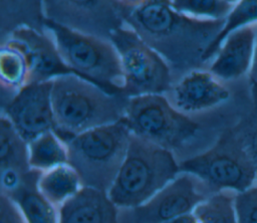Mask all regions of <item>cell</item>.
Masks as SVG:
<instances>
[{
    "label": "cell",
    "mask_w": 257,
    "mask_h": 223,
    "mask_svg": "<svg viewBox=\"0 0 257 223\" xmlns=\"http://www.w3.org/2000/svg\"><path fill=\"white\" fill-rule=\"evenodd\" d=\"M58 223H119L118 208L105 192L83 187L58 207Z\"/></svg>",
    "instance_id": "9a60e30c"
},
{
    "label": "cell",
    "mask_w": 257,
    "mask_h": 223,
    "mask_svg": "<svg viewBox=\"0 0 257 223\" xmlns=\"http://www.w3.org/2000/svg\"><path fill=\"white\" fill-rule=\"evenodd\" d=\"M180 172L194 176L211 193H239L257 181V169L235 126L204 153L180 163Z\"/></svg>",
    "instance_id": "8992f818"
},
{
    "label": "cell",
    "mask_w": 257,
    "mask_h": 223,
    "mask_svg": "<svg viewBox=\"0 0 257 223\" xmlns=\"http://www.w3.org/2000/svg\"><path fill=\"white\" fill-rule=\"evenodd\" d=\"M132 133L121 119L65 140L68 164L84 187L107 193L126 156Z\"/></svg>",
    "instance_id": "277c9868"
},
{
    "label": "cell",
    "mask_w": 257,
    "mask_h": 223,
    "mask_svg": "<svg viewBox=\"0 0 257 223\" xmlns=\"http://www.w3.org/2000/svg\"><path fill=\"white\" fill-rule=\"evenodd\" d=\"M172 103L182 113L194 114L227 101L230 90L209 69L188 71L172 88Z\"/></svg>",
    "instance_id": "4fadbf2b"
},
{
    "label": "cell",
    "mask_w": 257,
    "mask_h": 223,
    "mask_svg": "<svg viewBox=\"0 0 257 223\" xmlns=\"http://www.w3.org/2000/svg\"><path fill=\"white\" fill-rule=\"evenodd\" d=\"M1 114L10 120L27 142L48 131H55L51 80L26 84L8 99Z\"/></svg>",
    "instance_id": "30bf717a"
},
{
    "label": "cell",
    "mask_w": 257,
    "mask_h": 223,
    "mask_svg": "<svg viewBox=\"0 0 257 223\" xmlns=\"http://www.w3.org/2000/svg\"><path fill=\"white\" fill-rule=\"evenodd\" d=\"M248 78L252 89V95L253 99H257V33H256V41H255V47L252 57L251 66L248 72Z\"/></svg>",
    "instance_id": "4316f807"
},
{
    "label": "cell",
    "mask_w": 257,
    "mask_h": 223,
    "mask_svg": "<svg viewBox=\"0 0 257 223\" xmlns=\"http://www.w3.org/2000/svg\"><path fill=\"white\" fill-rule=\"evenodd\" d=\"M39 173L33 170L26 173L19 187L6 195L17 205L26 223H58V208L37 189Z\"/></svg>",
    "instance_id": "2e32d148"
},
{
    "label": "cell",
    "mask_w": 257,
    "mask_h": 223,
    "mask_svg": "<svg viewBox=\"0 0 257 223\" xmlns=\"http://www.w3.org/2000/svg\"><path fill=\"white\" fill-rule=\"evenodd\" d=\"M179 13L199 20H225L233 8L226 0H169Z\"/></svg>",
    "instance_id": "603a6c76"
},
{
    "label": "cell",
    "mask_w": 257,
    "mask_h": 223,
    "mask_svg": "<svg viewBox=\"0 0 257 223\" xmlns=\"http://www.w3.org/2000/svg\"><path fill=\"white\" fill-rule=\"evenodd\" d=\"M243 144L257 169V99L249 113L235 125Z\"/></svg>",
    "instance_id": "cb8c5ba5"
},
{
    "label": "cell",
    "mask_w": 257,
    "mask_h": 223,
    "mask_svg": "<svg viewBox=\"0 0 257 223\" xmlns=\"http://www.w3.org/2000/svg\"><path fill=\"white\" fill-rule=\"evenodd\" d=\"M257 23L229 33L211 60L209 71L221 81L237 80L248 74L256 41Z\"/></svg>",
    "instance_id": "5bb4252c"
},
{
    "label": "cell",
    "mask_w": 257,
    "mask_h": 223,
    "mask_svg": "<svg viewBox=\"0 0 257 223\" xmlns=\"http://www.w3.org/2000/svg\"><path fill=\"white\" fill-rule=\"evenodd\" d=\"M0 223H26L17 205L2 192L0 195Z\"/></svg>",
    "instance_id": "484cf974"
},
{
    "label": "cell",
    "mask_w": 257,
    "mask_h": 223,
    "mask_svg": "<svg viewBox=\"0 0 257 223\" xmlns=\"http://www.w3.org/2000/svg\"><path fill=\"white\" fill-rule=\"evenodd\" d=\"M28 157L30 169L40 173L68 164L66 144L55 131H48L28 142Z\"/></svg>",
    "instance_id": "d6986e66"
},
{
    "label": "cell",
    "mask_w": 257,
    "mask_h": 223,
    "mask_svg": "<svg viewBox=\"0 0 257 223\" xmlns=\"http://www.w3.org/2000/svg\"><path fill=\"white\" fill-rule=\"evenodd\" d=\"M45 21L109 39L125 23L115 0H41Z\"/></svg>",
    "instance_id": "9c48e42d"
},
{
    "label": "cell",
    "mask_w": 257,
    "mask_h": 223,
    "mask_svg": "<svg viewBox=\"0 0 257 223\" xmlns=\"http://www.w3.org/2000/svg\"><path fill=\"white\" fill-rule=\"evenodd\" d=\"M156 0H115L122 14L135 11Z\"/></svg>",
    "instance_id": "83f0119b"
},
{
    "label": "cell",
    "mask_w": 257,
    "mask_h": 223,
    "mask_svg": "<svg viewBox=\"0 0 257 223\" xmlns=\"http://www.w3.org/2000/svg\"><path fill=\"white\" fill-rule=\"evenodd\" d=\"M8 42L17 46L25 55L29 70V83L45 82L65 74H75L62 60L57 47L46 31L21 25L9 35Z\"/></svg>",
    "instance_id": "7c38bea8"
},
{
    "label": "cell",
    "mask_w": 257,
    "mask_h": 223,
    "mask_svg": "<svg viewBox=\"0 0 257 223\" xmlns=\"http://www.w3.org/2000/svg\"><path fill=\"white\" fill-rule=\"evenodd\" d=\"M198 183L194 176L180 173L147 203L132 209L131 223H165L192 212L211 194Z\"/></svg>",
    "instance_id": "8fae6325"
},
{
    "label": "cell",
    "mask_w": 257,
    "mask_h": 223,
    "mask_svg": "<svg viewBox=\"0 0 257 223\" xmlns=\"http://www.w3.org/2000/svg\"><path fill=\"white\" fill-rule=\"evenodd\" d=\"M55 132L63 140L93 128L120 121L128 96L111 93L77 74L51 80Z\"/></svg>",
    "instance_id": "7a4b0ae2"
},
{
    "label": "cell",
    "mask_w": 257,
    "mask_h": 223,
    "mask_svg": "<svg viewBox=\"0 0 257 223\" xmlns=\"http://www.w3.org/2000/svg\"><path fill=\"white\" fill-rule=\"evenodd\" d=\"M257 23V0H239L226 17L224 25L215 40L206 49L203 62L212 60L226 36L241 27Z\"/></svg>",
    "instance_id": "7402d4cb"
},
{
    "label": "cell",
    "mask_w": 257,
    "mask_h": 223,
    "mask_svg": "<svg viewBox=\"0 0 257 223\" xmlns=\"http://www.w3.org/2000/svg\"><path fill=\"white\" fill-rule=\"evenodd\" d=\"M226 1H228L229 3H231V4H233V5H234V4H236L239 0H226Z\"/></svg>",
    "instance_id": "f546056e"
},
{
    "label": "cell",
    "mask_w": 257,
    "mask_h": 223,
    "mask_svg": "<svg viewBox=\"0 0 257 223\" xmlns=\"http://www.w3.org/2000/svg\"><path fill=\"white\" fill-rule=\"evenodd\" d=\"M122 120L134 136L171 151L190 142L200 130L163 93L130 96Z\"/></svg>",
    "instance_id": "52a82bcc"
},
{
    "label": "cell",
    "mask_w": 257,
    "mask_h": 223,
    "mask_svg": "<svg viewBox=\"0 0 257 223\" xmlns=\"http://www.w3.org/2000/svg\"><path fill=\"white\" fill-rule=\"evenodd\" d=\"M165 223H198L197 222V219L192 212L190 213H187V214H184V215H181V216H178L172 220H169Z\"/></svg>",
    "instance_id": "f1b7e54d"
},
{
    "label": "cell",
    "mask_w": 257,
    "mask_h": 223,
    "mask_svg": "<svg viewBox=\"0 0 257 223\" xmlns=\"http://www.w3.org/2000/svg\"><path fill=\"white\" fill-rule=\"evenodd\" d=\"M171 150L132 135L126 156L107 196L121 209H135L147 203L180 174Z\"/></svg>",
    "instance_id": "3957f363"
},
{
    "label": "cell",
    "mask_w": 257,
    "mask_h": 223,
    "mask_svg": "<svg viewBox=\"0 0 257 223\" xmlns=\"http://www.w3.org/2000/svg\"><path fill=\"white\" fill-rule=\"evenodd\" d=\"M83 187L80 176L69 164L41 172L37 179L40 194L57 208L76 196Z\"/></svg>",
    "instance_id": "e0dca14e"
},
{
    "label": "cell",
    "mask_w": 257,
    "mask_h": 223,
    "mask_svg": "<svg viewBox=\"0 0 257 223\" xmlns=\"http://www.w3.org/2000/svg\"><path fill=\"white\" fill-rule=\"evenodd\" d=\"M234 206L237 223H257V181L235 194Z\"/></svg>",
    "instance_id": "d4e9b609"
},
{
    "label": "cell",
    "mask_w": 257,
    "mask_h": 223,
    "mask_svg": "<svg viewBox=\"0 0 257 223\" xmlns=\"http://www.w3.org/2000/svg\"><path fill=\"white\" fill-rule=\"evenodd\" d=\"M30 70L24 53L7 40L0 50V80L3 89L15 94L29 83Z\"/></svg>",
    "instance_id": "ffe728a7"
},
{
    "label": "cell",
    "mask_w": 257,
    "mask_h": 223,
    "mask_svg": "<svg viewBox=\"0 0 257 223\" xmlns=\"http://www.w3.org/2000/svg\"><path fill=\"white\" fill-rule=\"evenodd\" d=\"M0 167L1 171L12 170L20 174L31 171L28 142L3 114L0 119Z\"/></svg>",
    "instance_id": "ac0fdd59"
},
{
    "label": "cell",
    "mask_w": 257,
    "mask_h": 223,
    "mask_svg": "<svg viewBox=\"0 0 257 223\" xmlns=\"http://www.w3.org/2000/svg\"><path fill=\"white\" fill-rule=\"evenodd\" d=\"M235 193L215 192L199 203L193 210L198 223H237Z\"/></svg>",
    "instance_id": "44dd1931"
},
{
    "label": "cell",
    "mask_w": 257,
    "mask_h": 223,
    "mask_svg": "<svg viewBox=\"0 0 257 223\" xmlns=\"http://www.w3.org/2000/svg\"><path fill=\"white\" fill-rule=\"evenodd\" d=\"M44 27L53 39L62 60L75 74L111 93L124 94L119 56L109 39L49 21H45Z\"/></svg>",
    "instance_id": "5b68a950"
},
{
    "label": "cell",
    "mask_w": 257,
    "mask_h": 223,
    "mask_svg": "<svg viewBox=\"0 0 257 223\" xmlns=\"http://www.w3.org/2000/svg\"><path fill=\"white\" fill-rule=\"evenodd\" d=\"M123 18L170 66L180 69H196L199 63H204L203 55L225 21L188 17L176 11L169 0L153 1L123 14Z\"/></svg>",
    "instance_id": "6da1fadb"
},
{
    "label": "cell",
    "mask_w": 257,
    "mask_h": 223,
    "mask_svg": "<svg viewBox=\"0 0 257 223\" xmlns=\"http://www.w3.org/2000/svg\"><path fill=\"white\" fill-rule=\"evenodd\" d=\"M109 40L119 56L126 96L164 93L173 87L168 61L132 26L124 23L110 34Z\"/></svg>",
    "instance_id": "ba28073f"
}]
</instances>
